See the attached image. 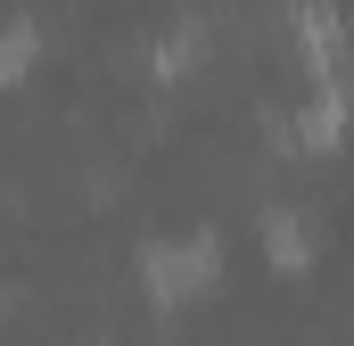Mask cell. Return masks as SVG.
Returning a JSON list of instances; mask_svg holds the SVG:
<instances>
[{
	"instance_id": "1",
	"label": "cell",
	"mask_w": 354,
	"mask_h": 346,
	"mask_svg": "<svg viewBox=\"0 0 354 346\" xmlns=\"http://www.w3.org/2000/svg\"><path fill=\"white\" fill-rule=\"evenodd\" d=\"M17 66H25V33H8V42H0V75H17Z\"/></svg>"
}]
</instances>
